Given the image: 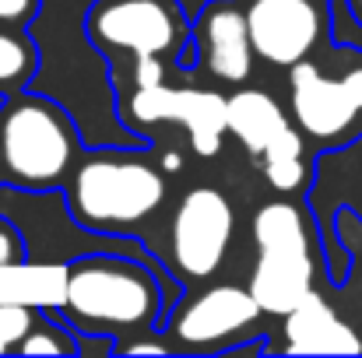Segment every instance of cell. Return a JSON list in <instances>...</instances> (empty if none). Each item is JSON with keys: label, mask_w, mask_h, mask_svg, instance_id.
<instances>
[{"label": "cell", "mask_w": 362, "mask_h": 358, "mask_svg": "<svg viewBox=\"0 0 362 358\" xmlns=\"http://www.w3.org/2000/svg\"><path fill=\"white\" fill-rule=\"evenodd\" d=\"M28 71V49L21 39L0 32V81H14Z\"/></svg>", "instance_id": "obj_16"}, {"label": "cell", "mask_w": 362, "mask_h": 358, "mask_svg": "<svg viewBox=\"0 0 362 358\" xmlns=\"http://www.w3.org/2000/svg\"><path fill=\"white\" fill-rule=\"evenodd\" d=\"M260 302L253 299L250 288H233V285H218L204 295H197L180 320L173 323L176 338L187 345H215L229 334H236L243 327H250L260 316Z\"/></svg>", "instance_id": "obj_9"}, {"label": "cell", "mask_w": 362, "mask_h": 358, "mask_svg": "<svg viewBox=\"0 0 362 358\" xmlns=\"http://www.w3.org/2000/svg\"><path fill=\"white\" fill-rule=\"evenodd\" d=\"M285 348L292 355H359L362 341L317 292H310L285 316Z\"/></svg>", "instance_id": "obj_11"}, {"label": "cell", "mask_w": 362, "mask_h": 358, "mask_svg": "<svg viewBox=\"0 0 362 358\" xmlns=\"http://www.w3.org/2000/svg\"><path fill=\"white\" fill-rule=\"evenodd\" d=\"M67 309L92 327H141L155 313V288L137 267L81 263L67 278Z\"/></svg>", "instance_id": "obj_3"}, {"label": "cell", "mask_w": 362, "mask_h": 358, "mask_svg": "<svg viewBox=\"0 0 362 358\" xmlns=\"http://www.w3.org/2000/svg\"><path fill=\"white\" fill-rule=\"evenodd\" d=\"M4 165L21 183H53L71 165V133L42 102H21L0 130Z\"/></svg>", "instance_id": "obj_4"}, {"label": "cell", "mask_w": 362, "mask_h": 358, "mask_svg": "<svg viewBox=\"0 0 362 358\" xmlns=\"http://www.w3.org/2000/svg\"><path fill=\"white\" fill-rule=\"evenodd\" d=\"M253 239L260 246V260L250 278V292L264 313L288 316L313 292L310 239L299 208L264 204L253 218Z\"/></svg>", "instance_id": "obj_1"}, {"label": "cell", "mask_w": 362, "mask_h": 358, "mask_svg": "<svg viewBox=\"0 0 362 358\" xmlns=\"http://www.w3.org/2000/svg\"><path fill=\"white\" fill-rule=\"evenodd\" d=\"M359 4H362V0H359Z\"/></svg>", "instance_id": "obj_23"}, {"label": "cell", "mask_w": 362, "mask_h": 358, "mask_svg": "<svg viewBox=\"0 0 362 358\" xmlns=\"http://www.w3.org/2000/svg\"><path fill=\"white\" fill-rule=\"evenodd\" d=\"M18 352H25V355H60L64 352V345L60 341H53L49 334H42V330H28L25 334V341L18 345Z\"/></svg>", "instance_id": "obj_18"}, {"label": "cell", "mask_w": 362, "mask_h": 358, "mask_svg": "<svg viewBox=\"0 0 362 358\" xmlns=\"http://www.w3.org/2000/svg\"><path fill=\"white\" fill-rule=\"evenodd\" d=\"M32 330V313L25 309V306H0V355L4 352H14L21 341H25V334Z\"/></svg>", "instance_id": "obj_15"}, {"label": "cell", "mask_w": 362, "mask_h": 358, "mask_svg": "<svg viewBox=\"0 0 362 358\" xmlns=\"http://www.w3.org/2000/svg\"><path fill=\"white\" fill-rule=\"evenodd\" d=\"M264 172H267L274 190H296L303 183V176H306V169H303V141H299V133L292 126H285L271 141V148L264 151Z\"/></svg>", "instance_id": "obj_14"}, {"label": "cell", "mask_w": 362, "mask_h": 358, "mask_svg": "<svg viewBox=\"0 0 362 358\" xmlns=\"http://www.w3.org/2000/svg\"><path fill=\"white\" fill-rule=\"evenodd\" d=\"M130 117L137 123H158V119H180L190 130V144L197 155L211 158L222 148V133L229 130V99L218 92H197V88H137L130 99Z\"/></svg>", "instance_id": "obj_6"}, {"label": "cell", "mask_w": 362, "mask_h": 358, "mask_svg": "<svg viewBox=\"0 0 362 358\" xmlns=\"http://www.w3.org/2000/svg\"><path fill=\"white\" fill-rule=\"evenodd\" d=\"M285 126L288 119L267 92H236L229 99V133L240 137L253 158H264V151Z\"/></svg>", "instance_id": "obj_13"}, {"label": "cell", "mask_w": 362, "mask_h": 358, "mask_svg": "<svg viewBox=\"0 0 362 358\" xmlns=\"http://www.w3.org/2000/svg\"><path fill=\"white\" fill-rule=\"evenodd\" d=\"M155 56H158V53H141V56H137V67H134V81H137V88L162 85V64H158Z\"/></svg>", "instance_id": "obj_17"}, {"label": "cell", "mask_w": 362, "mask_h": 358, "mask_svg": "<svg viewBox=\"0 0 362 358\" xmlns=\"http://www.w3.org/2000/svg\"><path fill=\"white\" fill-rule=\"evenodd\" d=\"M246 21L253 49L271 64H299L320 32L310 0H253Z\"/></svg>", "instance_id": "obj_8"}, {"label": "cell", "mask_w": 362, "mask_h": 358, "mask_svg": "<svg viewBox=\"0 0 362 358\" xmlns=\"http://www.w3.org/2000/svg\"><path fill=\"white\" fill-rule=\"evenodd\" d=\"M208 28V64L222 81H243L253 64V39H250V21L233 7H215L204 18Z\"/></svg>", "instance_id": "obj_12"}, {"label": "cell", "mask_w": 362, "mask_h": 358, "mask_svg": "<svg viewBox=\"0 0 362 358\" xmlns=\"http://www.w3.org/2000/svg\"><path fill=\"white\" fill-rule=\"evenodd\" d=\"M165 197L162 176L130 158H95L74 176V208L88 225H130L148 218Z\"/></svg>", "instance_id": "obj_2"}, {"label": "cell", "mask_w": 362, "mask_h": 358, "mask_svg": "<svg viewBox=\"0 0 362 358\" xmlns=\"http://www.w3.org/2000/svg\"><path fill=\"white\" fill-rule=\"evenodd\" d=\"M14 256H18V246H14V236H11V232H0V267L14 263Z\"/></svg>", "instance_id": "obj_20"}, {"label": "cell", "mask_w": 362, "mask_h": 358, "mask_svg": "<svg viewBox=\"0 0 362 358\" xmlns=\"http://www.w3.org/2000/svg\"><path fill=\"white\" fill-rule=\"evenodd\" d=\"M127 352H130V355H165V345H155V341H144V345H130Z\"/></svg>", "instance_id": "obj_21"}, {"label": "cell", "mask_w": 362, "mask_h": 358, "mask_svg": "<svg viewBox=\"0 0 362 358\" xmlns=\"http://www.w3.org/2000/svg\"><path fill=\"white\" fill-rule=\"evenodd\" d=\"M165 169H180V155H169L165 158Z\"/></svg>", "instance_id": "obj_22"}, {"label": "cell", "mask_w": 362, "mask_h": 358, "mask_svg": "<svg viewBox=\"0 0 362 358\" xmlns=\"http://www.w3.org/2000/svg\"><path fill=\"white\" fill-rule=\"evenodd\" d=\"M95 35L117 49H130L134 56L141 53H162L169 49L176 28L173 14L158 0H113L106 4L95 18Z\"/></svg>", "instance_id": "obj_10"}, {"label": "cell", "mask_w": 362, "mask_h": 358, "mask_svg": "<svg viewBox=\"0 0 362 358\" xmlns=\"http://www.w3.org/2000/svg\"><path fill=\"white\" fill-rule=\"evenodd\" d=\"M35 0H0V21H21L28 18Z\"/></svg>", "instance_id": "obj_19"}, {"label": "cell", "mask_w": 362, "mask_h": 358, "mask_svg": "<svg viewBox=\"0 0 362 358\" xmlns=\"http://www.w3.org/2000/svg\"><path fill=\"white\" fill-rule=\"evenodd\" d=\"M233 236V208L218 190H190L173 218V256L183 274L208 278L218 270Z\"/></svg>", "instance_id": "obj_5"}, {"label": "cell", "mask_w": 362, "mask_h": 358, "mask_svg": "<svg viewBox=\"0 0 362 358\" xmlns=\"http://www.w3.org/2000/svg\"><path fill=\"white\" fill-rule=\"evenodd\" d=\"M292 113L313 137H338L362 113V71L341 81L324 78L313 64L292 67Z\"/></svg>", "instance_id": "obj_7"}]
</instances>
